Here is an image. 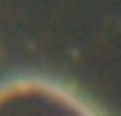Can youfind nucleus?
Segmentation results:
<instances>
[{"label": "nucleus", "mask_w": 121, "mask_h": 116, "mask_svg": "<svg viewBox=\"0 0 121 116\" xmlns=\"http://www.w3.org/2000/svg\"><path fill=\"white\" fill-rule=\"evenodd\" d=\"M0 116H99V111L59 81L24 76L0 84Z\"/></svg>", "instance_id": "nucleus-1"}]
</instances>
